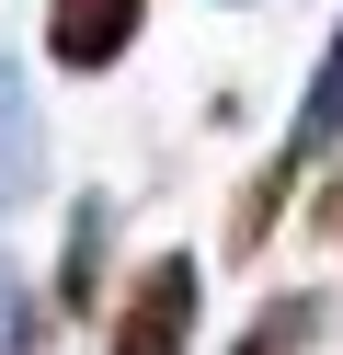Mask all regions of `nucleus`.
I'll return each mask as SVG.
<instances>
[{
	"label": "nucleus",
	"instance_id": "5",
	"mask_svg": "<svg viewBox=\"0 0 343 355\" xmlns=\"http://www.w3.org/2000/svg\"><path fill=\"white\" fill-rule=\"evenodd\" d=\"M35 184H46V115H35V92H23V69L0 58V218Z\"/></svg>",
	"mask_w": 343,
	"mask_h": 355
},
{
	"label": "nucleus",
	"instance_id": "4",
	"mask_svg": "<svg viewBox=\"0 0 343 355\" xmlns=\"http://www.w3.org/2000/svg\"><path fill=\"white\" fill-rule=\"evenodd\" d=\"M332 149H343V24H332V46H320V69H309V92H297L274 161H286V172H320Z\"/></svg>",
	"mask_w": 343,
	"mask_h": 355
},
{
	"label": "nucleus",
	"instance_id": "6",
	"mask_svg": "<svg viewBox=\"0 0 343 355\" xmlns=\"http://www.w3.org/2000/svg\"><path fill=\"white\" fill-rule=\"evenodd\" d=\"M320 332H332V298H320V286H274V298L240 321L229 355H320Z\"/></svg>",
	"mask_w": 343,
	"mask_h": 355
},
{
	"label": "nucleus",
	"instance_id": "1",
	"mask_svg": "<svg viewBox=\"0 0 343 355\" xmlns=\"http://www.w3.org/2000/svg\"><path fill=\"white\" fill-rule=\"evenodd\" d=\"M195 309H206L195 252H149L126 275V298H114V321H103V355H195Z\"/></svg>",
	"mask_w": 343,
	"mask_h": 355
},
{
	"label": "nucleus",
	"instance_id": "2",
	"mask_svg": "<svg viewBox=\"0 0 343 355\" xmlns=\"http://www.w3.org/2000/svg\"><path fill=\"white\" fill-rule=\"evenodd\" d=\"M137 24H149V0H46V58L69 80H103L137 46Z\"/></svg>",
	"mask_w": 343,
	"mask_h": 355
},
{
	"label": "nucleus",
	"instance_id": "7",
	"mask_svg": "<svg viewBox=\"0 0 343 355\" xmlns=\"http://www.w3.org/2000/svg\"><path fill=\"white\" fill-rule=\"evenodd\" d=\"M0 355H46V298L12 275V252H0Z\"/></svg>",
	"mask_w": 343,
	"mask_h": 355
},
{
	"label": "nucleus",
	"instance_id": "3",
	"mask_svg": "<svg viewBox=\"0 0 343 355\" xmlns=\"http://www.w3.org/2000/svg\"><path fill=\"white\" fill-rule=\"evenodd\" d=\"M103 263H114V195H80L69 207V241H58V309L69 321L103 309Z\"/></svg>",
	"mask_w": 343,
	"mask_h": 355
}]
</instances>
